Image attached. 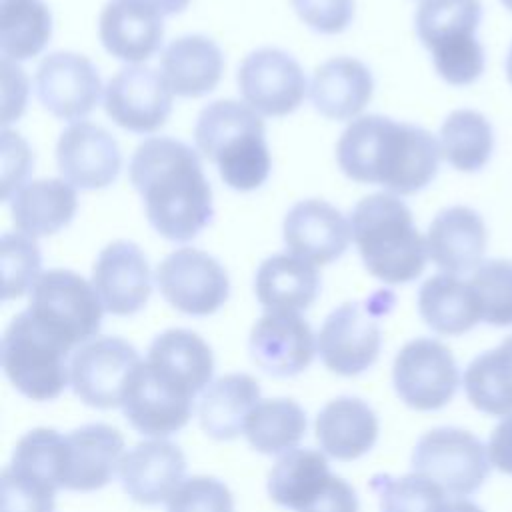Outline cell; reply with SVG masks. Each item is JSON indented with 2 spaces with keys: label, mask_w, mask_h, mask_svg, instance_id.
Here are the masks:
<instances>
[{
  "label": "cell",
  "mask_w": 512,
  "mask_h": 512,
  "mask_svg": "<svg viewBox=\"0 0 512 512\" xmlns=\"http://www.w3.org/2000/svg\"><path fill=\"white\" fill-rule=\"evenodd\" d=\"M128 176L142 196L148 222L172 242L192 240L214 216L200 156L180 140L146 138L132 154Z\"/></svg>",
  "instance_id": "1"
},
{
  "label": "cell",
  "mask_w": 512,
  "mask_h": 512,
  "mask_svg": "<svg viewBox=\"0 0 512 512\" xmlns=\"http://www.w3.org/2000/svg\"><path fill=\"white\" fill-rule=\"evenodd\" d=\"M440 144L422 126L368 114L354 118L336 144V162L354 182L416 194L438 174Z\"/></svg>",
  "instance_id": "2"
},
{
  "label": "cell",
  "mask_w": 512,
  "mask_h": 512,
  "mask_svg": "<svg viewBox=\"0 0 512 512\" xmlns=\"http://www.w3.org/2000/svg\"><path fill=\"white\" fill-rule=\"evenodd\" d=\"M350 226L364 268L374 278L384 284H406L424 272L426 238L396 194L378 192L362 198L352 210Z\"/></svg>",
  "instance_id": "3"
},
{
  "label": "cell",
  "mask_w": 512,
  "mask_h": 512,
  "mask_svg": "<svg viewBox=\"0 0 512 512\" xmlns=\"http://www.w3.org/2000/svg\"><path fill=\"white\" fill-rule=\"evenodd\" d=\"M194 142L232 190H256L270 174L272 158L264 122L248 104L214 100L204 106L194 126Z\"/></svg>",
  "instance_id": "4"
},
{
  "label": "cell",
  "mask_w": 512,
  "mask_h": 512,
  "mask_svg": "<svg viewBox=\"0 0 512 512\" xmlns=\"http://www.w3.org/2000/svg\"><path fill=\"white\" fill-rule=\"evenodd\" d=\"M482 20L480 0H422L414 24L424 48L432 54L438 76L452 86L476 82L486 66L476 38Z\"/></svg>",
  "instance_id": "5"
},
{
  "label": "cell",
  "mask_w": 512,
  "mask_h": 512,
  "mask_svg": "<svg viewBox=\"0 0 512 512\" xmlns=\"http://www.w3.org/2000/svg\"><path fill=\"white\" fill-rule=\"evenodd\" d=\"M70 352L72 348L48 332L28 310H22L4 332L2 368L26 398L54 400L70 384Z\"/></svg>",
  "instance_id": "6"
},
{
  "label": "cell",
  "mask_w": 512,
  "mask_h": 512,
  "mask_svg": "<svg viewBox=\"0 0 512 512\" xmlns=\"http://www.w3.org/2000/svg\"><path fill=\"white\" fill-rule=\"evenodd\" d=\"M26 310L74 350L98 334L104 304L96 288L80 274L54 268L38 276Z\"/></svg>",
  "instance_id": "7"
},
{
  "label": "cell",
  "mask_w": 512,
  "mask_h": 512,
  "mask_svg": "<svg viewBox=\"0 0 512 512\" xmlns=\"http://www.w3.org/2000/svg\"><path fill=\"white\" fill-rule=\"evenodd\" d=\"M490 456L478 436L440 426L422 434L412 452L414 472L434 480L448 496L474 494L490 474Z\"/></svg>",
  "instance_id": "8"
},
{
  "label": "cell",
  "mask_w": 512,
  "mask_h": 512,
  "mask_svg": "<svg viewBox=\"0 0 512 512\" xmlns=\"http://www.w3.org/2000/svg\"><path fill=\"white\" fill-rule=\"evenodd\" d=\"M390 292H378L366 302H344L334 308L318 334V352L324 366L340 376H356L368 370L380 354L382 332L378 316Z\"/></svg>",
  "instance_id": "9"
},
{
  "label": "cell",
  "mask_w": 512,
  "mask_h": 512,
  "mask_svg": "<svg viewBox=\"0 0 512 512\" xmlns=\"http://www.w3.org/2000/svg\"><path fill=\"white\" fill-rule=\"evenodd\" d=\"M392 382L406 406L430 412L444 408L454 398L460 374L448 346L434 338H416L396 354Z\"/></svg>",
  "instance_id": "10"
},
{
  "label": "cell",
  "mask_w": 512,
  "mask_h": 512,
  "mask_svg": "<svg viewBox=\"0 0 512 512\" xmlns=\"http://www.w3.org/2000/svg\"><path fill=\"white\" fill-rule=\"evenodd\" d=\"M156 284L170 306L190 316L214 314L230 294L222 264L208 252L178 248L156 270Z\"/></svg>",
  "instance_id": "11"
},
{
  "label": "cell",
  "mask_w": 512,
  "mask_h": 512,
  "mask_svg": "<svg viewBox=\"0 0 512 512\" xmlns=\"http://www.w3.org/2000/svg\"><path fill=\"white\" fill-rule=\"evenodd\" d=\"M140 362L136 348L126 340L116 336L92 338L78 346L70 358L72 392L92 408L122 406L126 382Z\"/></svg>",
  "instance_id": "12"
},
{
  "label": "cell",
  "mask_w": 512,
  "mask_h": 512,
  "mask_svg": "<svg viewBox=\"0 0 512 512\" xmlns=\"http://www.w3.org/2000/svg\"><path fill=\"white\" fill-rule=\"evenodd\" d=\"M192 400V392L142 360L126 382L122 412L140 434L162 438L188 424Z\"/></svg>",
  "instance_id": "13"
},
{
  "label": "cell",
  "mask_w": 512,
  "mask_h": 512,
  "mask_svg": "<svg viewBox=\"0 0 512 512\" xmlns=\"http://www.w3.org/2000/svg\"><path fill=\"white\" fill-rule=\"evenodd\" d=\"M238 90L262 116L292 114L306 96V76L296 58L280 48H258L238 66Z\"/></svg>",
  "instance_id": "14"
},
{
  "label": "cell",
  "mask_w": 512,
  "mask_h": 512,
  "mask_svg": "<svg viewBox=\"0 0 512 512\" xmlns=\"http://www.w3.org/2000/svg\"><path fill=\"white\" fill-rule=\"evenodd\" d=\"M172 90L162 72L132 64L116 72L104 88V110L124 130L150 134L172 112Z\"/></svg>",
  "instance_id": "15"
},
{
  "label": "cell",
  "mask_w": 512,
  "mask_h": 512,
  "mask_svg": "<svg viewBox=\"0 0 512 512\" xmlns=\"http://www.w3.org/2000/svg\"><path fill=\"white\" fill-rule=\"evenodd\" d=\"M36 96L56 118L80 122L100 100L102 82L96 66L76 52H52L36 70Z\"/></svg>",
  "instance_id": "16"
},
{
  "label": "cell",
  "mask_w": 512,
  "mask_h": 512,
  "mask_svg": "<svg viewBox=\"0 0 512 512\" xmlns=\"http://www.w3.org/2000/svg\"><path fill=\"white\" fill-rule=\"evenodd\" d=\"M56 162L62 178L74 188L98 190L118 178L122 154L106 128L80 120L60 134Z\"/></svg>",
  "instance_id": "17"
},
{
  "label": "cell",
  "mask_w": 512,
  "mask_h": 512,
  "mask_svg": "<svg viewBox=\"0 0 512 512\" xmlns=\"http://www.w3.org/2000/svg\"><path fill=\"white\" fill-rule=\"evenodd\" d=\"M318 348L310 324L298 312H266L248 338V350L266 374L288 378L310 366Z\"/></svg>",
  "instance_id": "18"
},
{
  "label": "cell",
  "mask_w": 512,
  "mask_h": 512,
  "mask_svg": "<svg viewBox=\"0 0 512 512\" xmlns=\"http://www.w3.org/2000/svg\"><path fill=\"white\" fill-rule=\"evenodd\" d=\"M288 254L314 266L338 260L352 238L346 216L326 200L308 198L294 204L282 224Z\"/></svg>",
  "instance_id": "19"
},
{
  "label": "cell",
  "mask_w": 512,
  "mask_h": 512,
  "mask_svg": "<svg viewBox=\"0 0 512 512\" xmlns=\"http://www.w3.org/2000/svg\"><path fill=\"white\" fill-rule=\"evenodd\" d=\"M92 286L104 310L114 316H130L142 310L152 292V278L140 246L116 240L102 248L92 266Z\"/></svg>",
  "instance_id": "20"
},
{
  "label": "cell",
  "mask_w": 512,
  "mask_h": 512,
  "mask_svg": "<svg viewBox=\"0 0 512 512\" xmlns=\"http://www.w3.org/2000/svg\"><path fill=\"white\" fill-rule=\"evenodd\" d=\"M186 458L168 440H148L130 448L118 464L122 490L138 504L168 502L184 482Z\"/></svg>",
  "instance_id": "21"
},
{
  "label": "cell",
  "mask_w": 512,
  "mask_h": 512,
  "mask_svg": "<svg viewBox=\"0 0 512 512\" xmlns=\"http://www.w3.org/2000/svg\"><path fill=\"white\" fill-rule=\"evenodd\" d=\"M124 450L122 434L108 424H84L64 436L62 488L92 492L104 488Z\"/></svg>",
  "instance_id": "22"
},
{
  "label": "cell",
  "mask_w": 512,
  "mask_h": 512,
  "mask_svg": "<svg viewBox=\"0 0 512 512\" xmlns=\"http://www.w3.org/2000/svg\"><path fill=\"white\" fill-rule=\"evenodd\" d=\"M488 230L484 218L470 206L440 210L426 232L428 258L446 274L462 276L484 262Z\"/></svg>",
  "instance_id": "23"
},
{
  "label": "cell",
  "mask_w": 512,
  "mask_h": 512,
  "mask_svg": "<svg viewBox=\"0 0 512 512\" xmlns=\"http://www.w3.org/2000/svg\"><path fill=\"white\" fill-rule=\"evenodd\" d=\"M162 14L140 0H110L100 12L98 34L108 54L138 64L162 46Z\"/></svg>",
  "instance_id": "24"
},
{
  "label": "cell",
  "mask_w": 512,
  "mask_h": 512,
  "mask_svg": "<svg viewBox=\"0 0 512 512\" xmlns=\"http://www.w3.org/2000/svg\"><path fill=\"white\" fill-rule=\"evenodd\" d=\"M224 70L220 46L202 34L174 38L160 56V72L172 94L198 98L212 92Z\"/></svg>",
  "instance_id": "25"
},
{
  "label": "cell",
  "mask_w": 512,
  "mask_h": 512,
  "mask_svg": "<svg viewBox=\"0 0 512 512\" xmlns=\"http://www.w3.org/2000/svg\"><path fill=\"white\" fill-rule=\"evenodd\" d=\"M374 92L370 70L356 58L336 56L322 62L310 82L314 108L330 120L356 118Z\"/></svg>",
  "instance_id": "26"
},
{
  "label": "cell",
  "mask_w": 512,
  "mask_h": 512,
  "mask_svg": "<svg viewBox=\"0 0 512 512\" xmlns=\"http://www.w3.org/2000/svg\"><path fill=\"white\" fill-rule=\"evenodd\" d=\"M320 448L342 462L364 456L378 438V416L360 398L340 396L330 400L316 416Z\"/></svg>",
  "instance_id": "27"
},
{
  "label": "cell",
  "mask_w": 512,
  "mask_h": 512,
  "mask_svg": "<svg viewBox=\"0 0 512 512\" xmlns=\"http://www.w3.org/2000/svg\"><path fill=\"white\" fill-rule=\"evenodd\" d=\"M76 208V190L64 178H40L26 182L10 198L12 222L30 238L56 234L72 222Z\"/></svg>",
  "instance_id": "28"
},
{
  "label": "cell",
  "mask_w": 512,
  "mask_h": 512,
  "mask_svg": "<svg viewBox=\"0 0 512 512\" xmlns=\"http://www.w3.org/2000/svg\"><path fill=\"white\" fill-rule=\"evenodd\" d=\"M260 402V386L250 374H224L210 382L198 404L202 430L216 440H234Z\"/></svg>",
  "instance_id": "29"
},
{
  "label": "cell",
  "mask_w": 512,
  "mask_h": 512,
  "mask_svg": "<svg viewBox=\"0 0 512 512\" xmlns=\"http://www.w3.org/2000/svg\"><path fill=\"white\" fill-rule=\"evenodd\" d=\"M320 278L316 266L292 254L266 258L256 272L254 292L266 312H300L318 296Z\"/></svg>",
  "instance_id": "30"
},
{
  "label": "cell",
  "mask_w": 512,
  "mask_h": 512,
  "mask_svg": "<svg viewBox=\"0 0 512 512\" xmlns=\"http://www.w3.org/2000/svg\"><path fill=\"white\" fill-rule=\"evenodd\" d=\"M418 312L426 326L442 336H460L482 322L476 294L468 280L434 274L418 290Z\"/></svg>",
  "instance_id": "31"
},
{
  "label": "cell",
  "mask_w": 512,
  "mask_h": 512,
  "mask_svg": "<svg viewBox=\"0 0 512 512\" xmlns=\"http://www.w3.org/2000/svg\"><path fill=\"white\" fill-rule=\"evenodd\" d=\"M146 364L194 396L210 384L214 372L210 346L196 332L184 328H170L158 334L148 348Z\"/></svg>",
  "instance_id": "32"
},
{
  "label": "cell",
  "mask_w": 512,
  "mask_h": 512,
  "mask_svg": "<svg viewBox=\"0 0 512 512\" xmlns=\"http://www.w3.org/2000/svg\"><path fill=\"white\" fill-rule=\"evenodd\" d=\"M468 402L488 416H512V334L464 370Z\"/></svg>",
  "instance_id": "33"
},
{
  "label": "cell",
  "mask_w": 512,
  "mask_h": 512,
  "mask_svg": "<svg viewBox=\"0 0 512 512\" xmlns=\"http://www.w3.org/2000/svg\"><path fill=\"white\" fill-rule=\"evenodd\" d=\"M328 460L320 450L294 448L284 452L268 474V496L284 508L300 510L330 480Z\"/></svg>",
  "instance_id": "34"
},
{
  "label": "cell",
  "mask_w": 512,
  "mask_h": 512,
  "mask_svg": "<svg viewBox=\"0 0 512 512\" xmlns=\"http://www.w3.org/2000/svg\"><path fill=\"white\" fill-rule=\"evenodd\" d=\"M442 158L460 172L482 170L494 150V130L488 118L470 108L446 116L438 134Z\"/></svg>",
  "instance_id": "35"
},
{
  "label": "cell",
  "mask_w": 512,
  "mask_h": 512,
  "mask_svg": "<svg viewBox=\"0 0 512 512\" xmlns=\"http://www.w3.org/2000/svg\"><path fill=\"white\" fill-rule=\"evenodd\" d=\"M244 434L250 446L262 454L288 452L306 434V414L290 398L260 400L246 420Z\"/></svg>",
  "instance_id": "36"
},
{
  "label": "cell",
  "mask_w": 512,
  "mask_h": 512,
  "mask_svg": "<svg viewBox=\"0 0 512 512\" xmlns=\"http://www.w3.org/2000/svg\"><path fill=\"white\" fill-rule=\"evenodd\" d=\"M2 58L20 62L42 52L52 36V16L42 0H2Z\"/></svg>",
  "instance_id": "37"
},
{
  "label": "cell",
  "mask_w": 512,
  "mask_h": 512,
  "mask_svg": "<svg viewBox=\"0 0 512 512\" xmlns=\"http://www.w3.org/2000/svg\"><path fill=\"white\" fill-rule=\"evenodd\" d=\"M370 490L378 496L380 512H444L448 504L444 488L418 472L376 474L370 480Z\"/></svg>",
  "instance_id": "38"
},
{
  "label": "cell",
  "mask_w": 512,
  "mask_h": 512,
  "mask_svg": "<svg viewBox=\"0 0 512 512\" xmlns=\"http://www.w3.org/2000/svg\"><path fill=\"white\" fill-rule=\"evenodd\" d=\"M482 322L490 326H512V260H484L470 276Z\"/></svg>",
  "instance_id": "39"
},
{
  "label": "cell",
  "mask_w": 512,
  "mask_h": 512,
  "mask_svg": "<svg viewBox=\"0 0 512 512\" xmlns=\"http://www.w3.org/2000/svg\"><path fill=\"white\" fill-rule=\"evenodd\" d=\"M2 300L20 298L34 286L40 272V250L34 238L22 232H4L0 242Z\"/></svg>",
  "instance_id": "40"
},
{
  "label": "cell",
  "mask_w": 512,
  "mask_h": 512,
  "mask_svg": "<svg viewBox=\"0 0 512 512\" xmlns=\"http://www.w3.org/2000/svg\"><path fill=\"white\" fill-rule=\"evenodd\" d=\"M10 464L48 480L60 490L64 468V436L52 428H34L26 432L14 446Z\"/></svg>",
  "instance_id": "41"
},
{
  "label": "cell",
  "mask_w": 512,
  "mask_h": 512,
  "mask_svg": "<svg viewBox=\"0 0 512 512\" xmlns=\"http://www.w3.org/2000/svg\"><path fill=\"white\" fill-rule=\"evenodd\" d=\"M2 512H54L58 492L48 480L8 464L2 470Z\"/></svg>",
  "instance_id": "42"
},
{
  "label": "cell",
  "mask_w": 512,
  "mask_h": 512,
  "mask_svg": "<svg viewBox=\"0 0 512 512\" xmlns=\"http://www.w3.org/2000/svg\"><path fill=\"white\" fill-rule=\"evenodd\" d=\"M166 512H234V498L218 478L192 476L168 498Z\"/></svg>",
  "instance_id": "43"
},
{
  "label": "cell",
  "mask_w": 512,
  "mask_h": 512,
  "mask_svg": "<svg viewBox=\"0 0 512 512\" xmlns=\"http://www.w3.org/2000/svg\"><path fill=\"white\" fill-rule=\"evenodd\" d=\"M304 24L320 34L344 32L354 16V0H290Z\"/></svg>",
  "instance_id": "44"
},
{
  "label": "cell",
  "mask_w": 512,
  "mask_h": 512,
  "mask_svg": "<svg viewBox=\"0 0 512 512\" xmlns=\"http://www.w3.org/2000/svg\"><path fill=\"white\" fill-rule=\"evenodd\" d=\"M32 154L26 140L4 128L2 130V198L10 202V198L24 186V178L32 168Z\"/></svg>",
  "instance_id": "45"
},
{
  "label": "cell",
  "mask_w": 512,
  "mask_h": 512,
  "mask_svg": "<svg viewBox=\"0 0 512 512\" xmlns=\"http://www.w3.org/2000/svg\"><path fill=\"white\" fill-rule=\"evenodd\" d=\"M28 96V80L22 68L2 58V124H10L24 112Z\"/></svg>",
  "instance_id": "46"
},
{
  "label": "cell",
  "mask_w": 512,
  "mask_h": 512,
  "mask_svg": "<svg viewBox=\"0 0 512 512\" xmlns=\"http://www.w3.org/2000/svg\"><path fill=\"white\" fill-rule=\"evenodd\" d=\"M296 512H358V498L346 480L330 476L324 488Z\"/></svg>",
  "instance_id": "47"
},
{
  "label": "cell",
  "mask_w": 512,
  "mask_h": 512,
  "mask_svg": "<svg viewBox=\"0 0 512 512\" xmlns=\"http://www.w3.org/2000/svg\"><path fill=\"white\" fill-rule=\"evenodd\" d=\"M488 456L494 468L512 476V416H506L490 434Z\"/></svg>",
  "instance_id": "48"
},
{
  "label": "cell",
  "mask_w": 512,
  "mask_h": 512,
  "mask_svg": "<svg viewBox=\"0 0 512 512\" xmlns=\"http://www.w3.org/2000/svg\"><path fill=\"white\" fill-rule=\"evenodd\" d=\"M140 2L148 4L150 8H154L162 16L178 14V12H182L190 4V0H140Z\"/></svg>",
  "instance_id": "49"
},
{
  "label": "cell",
  "mask_w": 512,
  "mask_h": 512,
  "mask_svg": "<svg viewBox=\"0 0 512 512\" xmlns=\"http://www.w3.org/2000/svg\"><path fill=\"white\" fill-rule=\"evenodd\" d=\"M444 512H484L478 504L470 502V500H464V498H454V500H448Z\"/></svg>",
  "instance_id": "50"
},
{
  "label": "cell",
  "mask_w": 512,
  "mask_h": 512,
  "mask_svg": "<svg viewBox=\"0 0 512 512\" xmlns=\"http://www.w3.org/2000/svg\"><path fill=\"white\" fill-rule=\"evenodd\" d=\"M506 78H508V82L512 84V46H510L508 56H506Z\"/></svg>",
  "instance_id": "51"
},
{
  "label": "cell",
  "mask_w": 512,
  "mask_h": 512,
  "mask_svg": "<svg viewBox=\"0 0 512 512\" xmlns=\"http://www.w3.org/2000/svg\"><path fill=\"white\" fill-rule=\"evenodd\" d=\"M504 4V8H508L512 12V0H500Z\"/></svg>",
  "instance_id": "52"
}]
</instances>
